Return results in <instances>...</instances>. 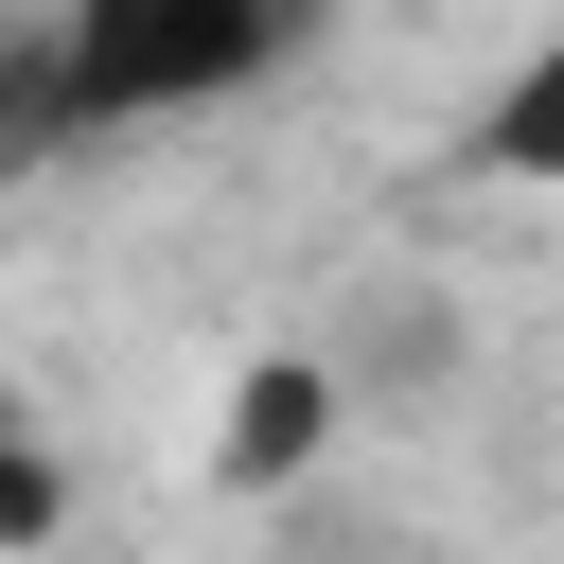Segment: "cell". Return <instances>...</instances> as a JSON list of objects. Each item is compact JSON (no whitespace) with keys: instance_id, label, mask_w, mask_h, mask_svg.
I'll return each instance as SVG.
<instances>
[{"instance_id":"6da1fadb","label":"cell","mask_w":564,"mask_h":564,"mask_svg":"<svg viewBox=\"0 0 564 564\" xmlns=\"http://www.w3.org/2000/svg\"><path fill=\"white\" fill-rule=\"evenodd\" d=\"M317 0H53V53H70V123L123 141V123H176V106H229L300 53Z\"/></svg>"},{"instance_id":"7a4b0ae2","label":"cell","mask_w":564,"mask_h":564,"mask_svg":"<svg viewBox=\"0 0 564 564\" xmlns=\"http://www.w3.org/2000/svg\"><path fill=\"white\" fill-rule=\"evenodd\" d=\"M317 441H335V370H317V352L229 370V423H212V476H229V494H282Z\"/></svg>"},{"instance_id":"3957f363","label":"cell","mask_w":564,"mask_h":564,"mask_svg":"<svg viewBox=\"0 0 564 564\" xmlns=\"http://www.w3.org/2000/svg\"><path fill=\"white\" fill-rule=\"evenodd\" d=\"M476 176H494V194H564V35L476 106Z\"/></svg>"},{"instance_id":"277c9868","label":"cell","mask_w":564,"mask_h":564,"mask_svg":"<svg viewBox=\"0 0 564 564\" xmlns=\"http://www.w3.org/2000/svg\"><path fill=\"white\" fill-rule=\"evenodd\" d=\"M88 123H70V53H53V18L35 35H0V176H35V159H70Z\"/></svg>"},{"instance_id":"5b68a950","label":"cell","mask_w":564,"mask_h":564,"mask_svg":"<svg viewBox=\"0 0 564 564\" xmlns=\"http://www.w3.org/2000/svg\"><path fill=\"white\" fill-rule=\"evenodd\" d=\"M53 529H70V494H53V458H35V405L0 388V564H35Z\"/></svg>"}]
</instances>
